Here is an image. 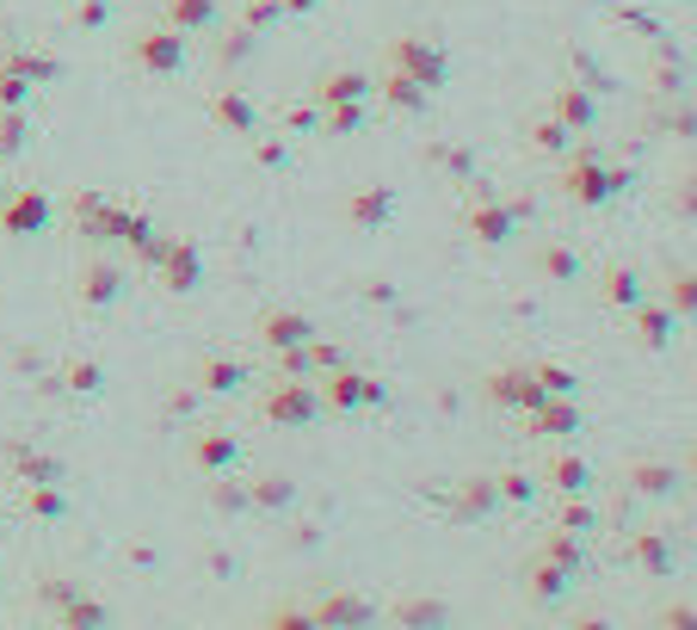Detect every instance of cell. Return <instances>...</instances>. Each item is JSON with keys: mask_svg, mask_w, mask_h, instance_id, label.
<instances>
[{"mask_svg": "<svg viewBox=\"0 0 697 630\" xmlns=\"http://www.w3.org/2000/svg\"><path fill=\"white\" fill-rule=\"evenodd\" d=\"M389 68H402V75H414L426 94H438L450 80V56H445V44H433V37H414V32H402V37H389Z\"/></svg>", "mask_w": 697, "mask_h": 630, "instance_id": "cell-6", "label": "cell"}, {"mask_svg": "<svg viewBox=\"0 0 697 630\" xmlns=\"http://www.w3.org/2000/svg\"><path fill=\"white\" fill-rule=\"evenodd\" d=\"M315 315H303V309H260V322H253V340H260L265 352H291V347H303V340H315Z\"/></svg>", "mask_w": 697, "mask_h": 630, "instance_id": "cell-12", "label": "cell"}, {"mask_svg": "<svg viewBox=\"0 0 697 630\" xmlns=\"http://www.w3.org/2000/svg\"><path fill=\"white\" fill-rule=\"evenodd\" d=\"M537 489H556V495H592V464L574 445H562L549 464H543V482Z\"/></svg>", "mask_w": 697, "mask_h": 630, "instance_id": "cell-27", "label": "cell"}, {"mask_svg": "<svg viewBox=\"0 0 697 630\" xmlns=\"http://www.w3.org/2000/svg\"><path fill=\"white\" fill-rule=\"evenodd\" d=\"M494 489H500V507H531L537 501V476L531 470H500Z\"/></svg>", "mask_w": 697, "mask_h": 630, "instance_id": "cell-50", "label": "cell"}, {"mask_svg": "<svg viewBox=\"0 0 697 630\" xmlns=\"http://www.w3.org/2000/svg\"><path fill=\"white\" fill-rule=\"evenodd\" d=\"M210 118H217V130H229V137H253V130H260V106H253L248 87H217V94H210Z\"/></svg>", "mask_w": 697, "mask_h": 630, "instance_id": "cell-23", "label": "cell"}, {"mask_svg": "<svg viewBox=\"0 0 697 630\" xmlns=\"http://www.w3.org/2000/svg\"><path fill=\"white\" fill-rule=\"evenodd\" d=\"M309 618H315V630H364V624H377V599H364V594H352V587H334V594H315L309 599Z\"/></svg>", "mask_w": 697, "mask_h": 630, "instance_id": "cell-9", "label": "cell"}, {"mask_svg": "<svg viewBox=\"0 0 697 630\" xmlns=\"http://www.w3.org/2000/svg\"><path fill=\"white\" fill-rule=\"evenodd\" d=\"M426 167H438V174H450L457 180V186H464V180H476V155H469V149H457V142H426Z\"/></svg>", "mask_w": 697, "mask_h": 630, "instance_id": "cell-43", "label": "cell"}, {"mask_svg": "<svg viewBox=\"0 0 697 630\" xmlns=\"http://www.w3.org/2000/svg\"><path fill=\"white\" fill-rule=\"evenodd\" d=\"M630 322H635V347H649V352H666L673 340H679V328H685L666 303H649V297L630 309Z\"/></svg>", "mask_w": 697, "mask_h": 630, "instance_id": "cell-21", "label": "cell"}, {"mask_svg": "<svg viewBox=\"0 0 697 630\" xmlns=\"http://www.w3.org/2000/svg\"><path fill=\"white\" fill-rule=\"evenodd\" d=\"M315 390H322L327 414H364V409H383L389 402V383L377 378V371H358V365H334V371H322Z\"/></svg>", "mask_w": 697, "mask_h": 630, "instance_id": "cell-4", "label": "cell"}, {"mask_svg": "<svg viewBox=\"0 0 697 630\" xmlns=\"http://www.w3.org/2000/svg\"><path fill=\"white\" fill-rule=\"evenodd\" d=\"M7 470L13 482H68V464L44 445H7Z\"/></svg>", "mask_w": 697, "mask_h": 630, "instance_id": "cell-26", "label": "cell"}, {"mask_svg": "<svg viewBox=\"0 0 697 630\" xmlns=\"http://www.w3.org/2000/svg\"><path fill=\"white\" fill-rule=\"evenodd\" d=\"M161 25H173L179 37H204L222 25V0H161Z\"/></svg>", "mask_w": 697, "mask_h": 630, "instance_id": "cell-25", "label": "cell"}, {"mask_svg": "<svg viewBox=\"0 0 697 630\" xmlns=\"http://www.w3.org/2000/svg\"><path fill=\"white\" fill-rule=\"evenodd\" d=\"M389 624H407V630H420V624H450V606H445V599H433V594L395 599V606H389Z\"/></svg>", "mask_w": 697, "mask_h": 630, "instance_id": "cell-38", "label": "cell"}, {"mask_svg": "<svg viewBox=\"0 0 697 630\" xmlns=\"http://www.w3.org/2000/svg\"><path fill=\"white\" fill-rule=\"evenodd\" d=\"M32 99H37V87L25 75H13V68L0 63V111H32Z\"/></svg>", "mask_w": 697, "mask_h": 630, "instance_id": "cell-53", "label": "cell"}, {"mask_svg": "<svg viewBox=\"0 0 697 630\" xmlns=\"http://www.w3.org/2000/svg\"><path fill=\"white\" fill-rule=\"evenodd\" d=\"M519 222H531V198H488V192H476L464 205V236L481 241V248H512Z\"/></svg>", "mask_w": 697, "mask_h": 630, "instance_id": "cell-3", "label": "cell"}, {"mask_svg": "<svg viewBox=\"0 0 697 630\" xmlns=\"http://www.w3.org/2000/svg\"><path fill=\"white\" fill-rule=\"evenodd\" d=\"M377 99H383L389 111H402V118H426V106H433V94H426L414 75H402V68H383V80H377Z\"/></svg>", "mask_w": 697, "mask_h": 630, "instance_id": "cell-29", "label": "cell"}, {"mask_svg": "<svg viewBox=\"0 0 697 630\" xmlns=\"http://www.w3.org/2000/svg\"><path fill=\"white\" fill-rule=\"evenodd\" d=\"M568 594H574V568L549 563V556H531V563H525V599H531V606L549 612V606H562Z\"/></svg>", "mask_w": 697, "mask_h": 630, "instance_id": "cell-18", "label": "cell"}, {"mask_svg": "<svg viewBox=\"0 0 697 630\" xmlns=\"http://www.w3.org/2000/svg\"><path fill=\"white\" fill-rule=\"evenodd\" d=\"M649 94L654 99H679L691 94V68H685V56H673V44H654V68H649Z\"/></svg>", "mask_w": 697, "mask_h": 630, "instance_id": "cell-33", "label": "cell"}, {"mask_svg": "<svg viewBox=\"0 0 697 630\" xmlns=\"http://www.w3.org/2000/svg\"><path fill=\"white\" fill-rule=\"evenodd\" d=\"M56 205H50L44 186H13L0 198V236H44Z\"/></svg>", "mask_w": 697, "mask_h": 630, "instance_id": "cell-10", "label": "cell"}, {"mask_svg": "<svg viewBox=\"0 0 697 630\" xmlns=\"http://www.w3.org/2000/svg\"><path fill=\"white\" fill-rule=\"evenodd\" d=\"M253 161H260V167H272V174H284V167H291V142H284V130L279 137H260V130H253Z\"/></svg>", "mask_w": 697, "mask_h": 630, "instance_id": "cell-55", "label": "cell"}, {"mask_svg": "<svg viewBox=\"0 0 697 630\" xmlns=\"http://www.w3.org/2000/svg\"><path fill=\"white\" fill-rule=\"evenodd\" d=\"M556 525L562 532H574V537H592L605 525V513L592 507V495H562V507H556Z\"/></svg>", "mask_w": 697, "mask_h": 630, "instance_id": "cell-41", "label": "cell"}, {"mask_svg": "<svg viewBox=\"0 0 697 630\" xmlns=\"http://www.w3.org/2000/svg\"><path fill=\"white\" fill-rule=\"evenodd\" d=\"M371 124V99H346V106H322V130L315 137H358Z\"/></svg>", "mask_w": 697, "mask_h": 630, "instance_id": "cell-40", "label": "cell"}, {"mask_svg": "<svg viewBox=\"0 0 697 630\" xmlns=\"http://www.w3.org/2000/svg\"><path fill=\"white\" fill-rule=\"evenodd\" d=\"M192 383H198V395H235L248 383V365L229 359V352H204V359L192 365Z\"/></svg>", "mask_w": 697, "mask_h": 630, "instance_id": "cell-28", "label": "cell"}, {"mask_svg": "<svg viewBox=\"0 0 697 630\" xmlns=\"http://www.w3.org/2000/svg\"><path fill=\"white\" fill-rule=\"evenodd\" d=\"M322 390H315V378H279V383H265L260 395V421L265 426H279V433H303V426L322 421Z\"/></svg>", "mask_w": 697, "mask_h": 630, "instance_id": "cell-2", "label": "cell"}, {"mask_svg": "<svg viewBox=\"0 0 697 630\" xmlns=\"http://www.w3.org/2000/svg\"><path fill=\"white\" fill-rule=\"evenodd\" d=\"M654 130H661V137H673V142H691V137H697L691 94H679V99H661V111H654Z\"/></svg>", "mask_w": 697, "mask_h": 630, "instance_id": "cell-42", "label": "cell"}, {"mask_svg": "<svg viewBox=\"0 0 697 630\" xmlns=\"http://www.w3.org/2000/svg\"><path fill=\"white\" fill-rule=\"evenodd\" d=\"M661 630H691V606H685V599H679V606H666V612H661Z\"/></svg>", "mask_w": 697, "mask_h": 630, "instance_id": "cell-59", "label": "cell"}, {"mask_svg": "<svg viewBox=\"0 0 697 630\" xmlns=\"http://www.w3.org/2000/svg\"><path fill=\"white\" fill-rule=\"evenodd\" d=\"M50 390H68V395H99L106 390V365L99 359H68L56 378H50Z\"/></svg>", "mask_w": 697, "mask_h": 630, "instance_id": "cell-39", "label": "cell"}, {"mask_svg": "<svg viewBox=\"0 0 697 630\" xmlns=\"http://www.w3.org/2000/svg\"><path fill=\"white\" fill-rule=\"evenodd\" d=\"M525 137H531V149H537V155H549V161H562V155L574 149V130H568V124H556L549 111H543V118L525 130Z\"/></svg>", "mask_w": 697, "mask_h": 630, "instance_id": "cell-47", "label": "cell"}, {"mask_svg": "<svg viewBox=\"0 0 697 630\" xmlns=\"http://www.w3.org/2000/svg\"><path fill=\"white\" fill-rule=\"evenodd\" d=\"M315 7H327V0H284V13H291V19H303V13H315Z\"/></svg>", "mask_w": 697, "mask_h": 630, "instance_id": "cell-61", "label": "cell"}, {"mask_svg": "<svg viewBox=\"0 0 697 630\" xmlns=\"http://www.w3.org/2000/svg\"><path fill=\"white\" fill-rule=\"evenodd\" d=\"M248 501L260 507V513H291L296 507V482L279 470H265V476H248Z\"/></svg>", "mask_w": 697, "mask_h": 630, "instance_id": "cell-36", "label": "cell"}, {"mask_svg": "<svg viewBox=\"0 0 697 630\" xmlns=\"http://www.w3.org/2000/svg\"><path fill=\"white\" fill-rule=\"evenodd\" d=\"M0 544H7V513H0Z\"/></svg>", "mask_w": 697, "mask_h": 630, "instance_id": "cell-62", "label": "cell"}, {"mask_svg": "<svg viewBox=\"0 0 697 630\" xmlns=\"http://www.w3.org/2000/svg\"><path fill=\"white\" fill-rule=\"evenodd\" d=\"M673 210H679V222H691V174H679V192H673Z\"/></svg>", "mask_w": 697, "mask_h": 630, "instance_id": "cell-60", "label": "cell"}, {"mask_svg": "<svg viewBox=\"0 0 697 630\" xmlns=\"http://www.w3.org/2000/svg\"><path fill=\"white\" fill-rule=\"evenodd\" d=\"M666 309L679 315V322H691V309H697V272L685 267H666Z\"/></svg>", "mask_w": 697, "mask_h": 630, "instance_id": "cell-46", "label": "cell"}, {"mask_svg": "<svg viewBox=\"0 0 697 630\" xmlns=\"http://www.w3.org/2000/svg\"><path fill=\"white\" fill-rule=\"evenodd\" d=\"M111 205H118V192H99V186H87V192H75V229H80V241H94L99 248V222L111 217Z\"/></svg>", "mask_w": 697, "mask_h": 630, "instance_id": "cell-35", "label": "cell"}, {"mask_svg": "<svg viewBox=\"0 0 697 630\" xmlns=\"http://www.w3.org/2000/svg\"><path fill=\"white\" fill-rule=\"evenodd\" d=\"M531 267H537L543 284H574L580 272H587V260H580V248H574V241H543V248L531 253Z\"/></svg>", "mask_w": 697, "mask_h": 630, "instance_id": "cell-31", "label": "cell"}, {"mask_svg": "<svg viewBox=\"0 0 697 630\" xmlns=\"http://www.w3.org/2000/svg\"><path fill=\"white\" fill-rule=\"evenodd\" d=\"M68 19H75V32H106L111 19H118V0H75Z\"/></svg>", "mask_w": 697, "mask_h": 630, "instance_id": "cell-52", "label": "cell"}, {"mask_svg": "<svg viewBox=\"0 0 697 630\" xmlns=\"http://www.w3.org/2000/svg\"><path fill=\"white\" fill-rule=\"evenodd\" d=\"M623 563L642 568L649 582H666V575H673V563H679V544H673V532H666V525H649V532H635L630 544H623Z\"/></svg>", "mask_w": 697, "mask_h": 630, "instance_id": "cell-13", "label": "cell"}, {"mask_svg": "<svg viewBox=\"0 0 697 630\" xmlns=\"http://www.w3.org/2000/svg\"><path fill=\"white\" fill-rule=\"evenodd\" d=\"M549 118H556V124H568L574 137H587V130L599 124V94H592L587 80H562L556 99H549Z\"/></svg>", "mask_w": 697, "mask_h": 630, "instance_id": "cell-16", "label": "cell"}, {"mask_svg": "<svg viewBox=\"0 0 697 630\" xmlns=\"http://www.w3.org/2000/svg\"><path fill=\"white\" fill-rule=\"evenodd\" d=\"M75 594H80V582H68V575H44V582H37V606H50V612Z\"/></svg>", "mask_w": 697, "mask_h": 630, "instance_id": "cell-56", "label": "cell"}, {"mask_svg": "<svg viewBox=\"0 0 697 630\" xmlns=\"http://www.w3.org/2000/svg\"><path fill=\"white\" fill-rule=\"evenodd\" d=\"M265 624H272V630H315V618H309V606H279Z\"/></svg>", "mask_w": 697, "mask_h": 630, "instance_id": "cell-57", "label": "cell"}, {"mask_svg": "<svg viewBox=\"0 0 697 630\" xmlns=\"http://www.w3.org/2000/svg\"><path fill=\"white\" fill-rule=\"evenodd\" d=\"M481 395L494 402V409H519V414H531L543 402V383L531 378V365H494L488 378H481Z\"/></svg>", "mask_w": 697, "mask_h": 630, "instance_id": "cell-11", "label": "cell"}, {"mask_svg": "<svg viewBox=\"0 0 697 630\" xmlns=\"http://www.w3.org/2000/svg\"><path fill=\"white\" fill-rule=\"evenodd\" d=\"M649 297V279H642V267H630V260H618V267H605L599 272V303L605 309H618V315H630L635 303Z\"/></svg>", "mask_w": 697, "mask_h": 630, "instance_id": "cell-24", "label": "cell"}, {"mask_svg": "<svg viewBox=\"0 0 697 630\" xmlns=\"http://www.w3.org/2000/svg\"><path fill=\"white\" fill-rule=\"evenodd\" d=\"M217 32H222V25H217ZM210 56H217L222 75H235V68H248L253 56H260V32H248V25H229V32L210 44Z\"/></svg>", "mask_w": 697, "mask_h": 630, "instance_id": "cell-34", "label": "cell"}, {"mask_svg": "<svg viewBox=\"0 0 697 630\" xmlns=\"http://www.w3.org/2000/svg\"><path fill=\"white\" fill-rule=\"evenodd\" d=\"M0 63L13 68V75H25V80H32V87H37V94L63 80V56H50V50H32V44H13V50H7V56H0Z\"/></svg>", "mask_w": 697, "mask_h": 630, "instance_id": "cell-32", "label": "cell"}, {"mask_svg": "<svg viewBox=\"0 0 697 630\" xmlns=\"http://www.w3.org/2000/svg\"><path fill=\"white\" fill-rule=\"evenodd\" d=\"M161 279H167V291L173 297H192L204 284V253H198V241H186V236H167V248H161Z\"/></svg>", "mask_w": 697, "mask_h": 630, "instance_id": "cell-14", "label": "cell"}, {"mask_svg": "<svg viewBox=\"0 0 697 630\" xmlns=\"http://www.w3.org/2000/svg\"><path fill=\"white\" fill-rule=\"evenodd\" d=\"M284 19H291V13H284V0H241V19H235V25H248V32H279V25H284Z\"/></svg>", "mask_w": 697, "mask_h": 630, "instance_id": "cell-49", "label": "cell"}, {"mask_svg": "<svg viewBox=\"0 0 697 630\" xmlns=\"http://www.w3.org/2000/svg\"><path fill=\"white\" fill-rule=\"evenodd\" d=\"M525 433L531 439H549V445H574L587 433V409H580V395H543L537 409L525 414Z\"/></svg>", "mask_w": 697, "mask_h": 630, "instance_id": "cell-8", "label": "cell"}, {"mask_svg": "<svg viewBox=\"0 0 697 630\" xmlns=\"http://www.w3.org/2000/svg\"><path fill=\"white\" fill-rule=\"evenodd\" d=\"M537 556H549V563L574 568V575H580V568H587V544H580V537H574V532H562V525H549V532H543Z\"/></svg>", "mask_w": 697, "mask_h": 630, "instance_id": "cell-44", "label": "cell"}, {"mask_svg": "<svg viewBox=\"0 0 697 630\" xmlns=\"http://www.w3.org/2000/svg\"><path fill=\"white\" fill-rule=\"evenodd\" d=\"M630 186H635V174L630 167H611L599 142H574L568 155H562V198H568L574 210H605Z\"/></svg>", "mask_w": 697, "mask_h": 630, "instance_id": "cell-1", "label": "cell"}, {"mask_svg": "<svg viewBox=\"0 0 697 630\" xmlns=\"http://www.w3.org/2000/svg\"><path fill=\"white\" fill-rule=\"evenodd\" d=\"M279 130H284V137H315V130H322V106H315V99H296V106H284Z\"/></svg>", "mask_w": 697, "mask_h": 630, "instance_id": "cell-54", "label": "cell"}, {"mask_svg": "<svg viewBox=\"0 0 697 630\" xmlns=\"http://www.w3.org/2000/svg\"><path fill=\"white\" fill-rule=\"evenodd\" d=\"M494 513H500L494 476H464V482H457V495H450V520H457V525H476V520H494Z\"/></svg>", "mask_w": 697, "mask_h": 630, "instance_id": "cell-22", "label": "cell"}, {"mask_svg": "<svg viewBox=\"0 0 697 630\" xmlns=\"http://www.w3.org/2000/svg\"><path fill=\"white\" fill-rule=\"evenodd\" d=\"M531 378L543 383V395H580V371H568V365H556V359L531 365Z\"/></svg>", "mask_w": 697, "mask_h": 630, "instance_id": "cell-51", "label": "cell"}, {"mask_svg": "<svg viewBox=\"0 0 697 630\" xmlns=\"http://www.w3.org/2000/svg\"><path fill=\"white\" fill-rule=\"evenodd\" d=\"M32 111H0V161H13V155H25L32 149Z\"/></svg>", "mask_w": 697, "mask_h": 630, "instance_id": "cell-48", "label": "cell"}, {"mask_svg": "<svg viewBox=\"0 0 697 630\" xmlns=\"http://www.w3.org/2000/svg\"><path fill=\"white\" fill-rule=\"evenodd\" d=\"M358 297H364V303H383V309H389V303L402 297V291H395L389 279H364V291H358Z\"/></svg>", "mask_w": 697, "mask_h": 630, "instance_id": "cell-58", "label": "cell"}, {"mask_svg": "<svg viewBox=\"0 0 697 630\" xmlns=\"http://www.w3.org/2000/svg\"><path fill=\"white\" fill-rule=\"evenodd\" d=\"M130 68L137 75H155V80H167V75H179L186 68V37L173 32V25H142V32H130Z\"/></svg>", "mask_w": 697, "mask_h": 630, "instance_id": "cell-5", "label": "cell"}, {"mask_svg": "<svg viewBox=\"0 0 697 630\" xmlns=\"http://www.w3.org/2000/svg\"><path fill=\"white\" fill-rule=\"evenodd\" d=\"M19 513L37 525H63L68 513H75V501H68V482H19Z\"/></svg>", "mask_w": 697, "mask_h": 630, "instance_id": "cell-19", "label": "cell"}, {"mask_svg": "<svg viewBox=\"0 0 697 630\" xmlns=\"http://www.w3.org/2000/svg\"><path fill=\"white\" fill-rule=\"evenodd\" d=\"M241 464V439L229 426H198L192 433V470L198 476H217V470H235Z\"/></svg>", "mask_w": 697, "mask_h": 630, "instance_id": "cell-17", "label": "cell"}, {"mask_svg": "<svg viewBox=\"0 0 697 630\" xmlns=\"http://www.w3.org/2000/svg\"><path fill=\"white\" fill-rule=\"evenodd\" d=\"M395 205H402L395 186H358L352 198H346V222H352V229H383V222L395 217Z\"/></svg>", "mask_w": 697, "mask_h": 630, "instance_id": "cell-30", "label": "cell"}, {"mask_svg": "<svg viewBox=\"0 0 697 630\" xmlns=\"http://www.w3.org/2000/svg\"><path fill=\"white\" fill-rule=\"evenodd\" d=\"M124 291H130V272L118 267V260H106V253H99V260H87V267L75 272V303L87 315L118 309V303H124Z\"/></svg>", "mask_w": 697, "mask_h": 630, "instance_id": "cell-7", "label": "cell"}, {"mask_svg": "<svg viewBox=\"0 0 697 630\" xmlns=\"http://www.w3.org/2000/svg\"><path fill=\"white\" fill-rule=\"evenodd\" d=\"M309 99H315V106H346V99H377V75H364V68H327V75H315Z\"/></svg>", "mask_w": 697, "mask_h": 630, "instance_id": "cell-20", "label": "cell"}, {"mask_svg": "<svg viewBox=\"0 0 697 630\" xmlns=\"http://www.w3.org/2000/svg\"><path fill=\"white\" fill-rule=\"evenodd\" d=\"M56 624H63V630H106L111 624V606H106V599H94V594H75V599L56 606Z\"/></svg>", "mask_w": 697, "mask_h": 630, "instance_id": "cell-37", "label": "cell"}, {"mask_svg": "<svg viewBox=\"0 0 697 630\" xmlns=\"http://www.w3.org/2000/svg\"><path fill=\"white\" fill-rule=\"evenodd\" d=\"M623 482H630V495H642V501H673V495H685V470H673L666 457H635V464H623Z\"/></svg>", "mask_w": 697, "mask_h": 630, "instance_id": "cell-15", "label": "cell"}, {"mask_svg": "<svg viewBox=\"0 0 697 630\" xmlns=\"http://www.w3.org/2000/svg\"><path fill=\"white\" fill-rule=\"evenodd\" d=\"M204 495H210V507H217V513H253V501H248V482H241L235 470H217Z\"/></svg>", "mask_w": 697, "mask_h": 630, "instance_id": "cell-45", "label": "cell"}]
</instances>
